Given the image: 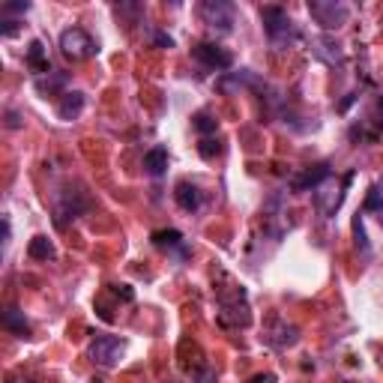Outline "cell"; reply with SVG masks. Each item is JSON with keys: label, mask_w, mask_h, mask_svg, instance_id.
Masks as SVG:
<instances>
[{"label": "cell", "mask_w": 383, "mask_h": 383, "mask_svg": "<svg viewBox=\"0 0 383 383\" xmlns=\"http://www.w3.org/2000/svg\"><path fill=\"white\" fill-rule=\"evenodd\" d=\"M260 21H264L267 39H270L273 48H279V51H284V48L299 42L297 24L291 21V15L284 12L282 6H264V10H260Z\"/></svg>", "instance_id": "obj_1"}, {"label": "cell", "mask_w": 383, "mask_h": 383, "mask_svg": "<svg viewBox=\"0 0 383 383\" xmlns=\"http://www.w3.org/2000/svg\"><path fill=\"white\" fill-rule=\"evenodd\" d=\"M60 51L72 60H87V57L96 54V42L84 27H66L60 34Z\"/></svg>", "instance_id": "obj_2"}, {"label": "cell", "mask_w": 383, "mask_h": 383, "mask_svg": "<svg viewBox=\"0 0 383 383\" xmlns=\"http://www.w3.org/2000/svg\"><path fill=\"white\" fill-rule=\"evenodd\" d=\"M308 12L323 30H336L350 18V6L336 3V0H314V3H308Z\"/></svg>", "instance_id": "obj_3"}, {"label": "cell", "mask_w": 383, "mask_h": 383, "mask_svg": "<svg viewBox=\"0 0 383 383\" xmlns=\"http://www.w3.org/2000/svg\"><path fill=\"white\" fill-rule=\"evenodd\" d=\"M123 354H126V345L114 336H99L90 345V360L96 365H102V369H114V365L123 360Z\"/></svg>", "instance_id": "obj_4"}, {"label": "cell", "mask_w": 383, "mask_h": 383, "mask_svg": "<svg viewBox=\"0 0 383 383\" xmlns=\"http://www.w3.org/2000/svg\"><path fill=\"white\" fill-rule=\"evenodd\" d=\"M192 57L213 72H225V69H231V63H234L231 51H225L222 45H213V42H198L192 48Z\"/></svg>", "instance_id": "obj_5"}, {"label": "cell", "mask_w": 383, "mask_h": 383, "mask_svg": "<svg viewBox=\"0 0 383 383\" xmlns=\"http://www.w3.org/2000/svg\"><path fill=\"white\" fill-rule=\"evenodd\" d=\"M201 18L213 30L227 34V30L234 27V6L225 3V0H207V3H201Z\"/></svg>", "instance_id": "obj_6"}, {"label": "cell", "mask_w": 383, "mask_h": 383, "mask_svg": "<svg viewBox=\"0 0 383 383\" xmlns=\"http://www.w3.org/2000/svg\"><path fill=\"white\" fill-rule=\"evenodd\" d=\"M177 203H180V210H186V213H198V210L203 207V195L201 189L195 183L189 180H183V183H177Z\"/></svg>", "instance_id": "obj_7"}, {"label": "cell", "mask_w": 383, "mask_h": 383, "mask_svg": "<svg viewBox=\"0 0 383 383\" xmlns=\"http://www.w3.org/2000/svg\"><path fill=\"white\" fill-rule=\"evenodd\" d=\"M323 180H330V165H314V168H306L303 174L293 180V192H308V189H317Z\"/></svg>", "instance_id": "obj_8"}, {"label": "cell", "mask_w": 383, "mask_h": 383, "mask_svg": "<svg viewBox=\"0 0 383 383\" xmlns=\"http://www.w3.org/2000/svg\"><path fill=\"white\" fill-rule=\"evenodd\" d=\"M314 54L321 57L323 63H330V66H341V63H345V51H341V45L332 36L314 39Z\"/></svg>", "instance_id": "obj_9"}, {"label": "cell", "mask_w": 383, "mask_h": 383, "mask_svg": "<svg viewBox=\"0 0 383 383\" xmlns=\"http://www.w3.org/2000/svg\"><path fill=\"white\" fill-rule=\"evenodd\" d=\"M84 93H78V90H72V93H63V99L60 105H57V117L60 120H75L81 111H84Z\"/></svg>", "instance_id": "obj_10"}, {"label": "cell", "mask_w": 383, "mask_h": 383, "mask_svg": "<svg viewBox=\"0 0 383 383\" xmlns=\"http://www.w3.org/2000/svg\"><path fill=\"white\" fill-rule=\"evenodd\" d=\"M144 171L150 177H162L168 171V150L165 147H153L144 153Z\"/></svg>", "instance_id": "obj_11"}, {"label": "cell", "mask_w": 383, "mask_h": 383, "mask_svg": "<svg viewBox=\"0 0 383 383\" xmlns=\"http://www.w3.org/2000/svg\"><path fill=\"white\" fill-rule=\"evenodd\" d=\"M24 60H27V66L34 69L36 75H45V72L51 69V63H48V51H45V45L39 42V39H34V42H30L27 57H24Z\"/></svg>", "instance_id": "obj_12"}, {"label": "cell", "mask_w": 383, "mask_h": 383, "mask_svg": "<svg viewBox=\"0 0 383 383\" xmlns=\"http://www.w3.org/2000/svg\"><path fill=\"white\" fill-rule=\"evenodd\" d=\"M0 321H3V330L15 332V336H30V323H27V317H24V312H18V308H6Z\"/></svg>", "instance_id": "obj_13"}, {"label": "cell", "mask_w": 383, "mask_h": 383, "mask_svg": "<svg viewBox=\"0 0 383 383\" xmlns=\"http://www.w3.org/2000/svg\"><path fill=\"white\" fill-rule=\"evenodd\" d=\"M27 255L34 258V260H54L57 258V249H54V243L48 240V237H34L30 240V246H27Z\"/></svg>", "instance_id": "obj_14"}, {"label": "cell", "mask_w": 383, "mask_h": 383, "mask_svg": "<svg viewBox=\"0 0 383 383\" xmlns=\"http://www.w3.org/2000/svg\"><path fill=\"white\" fill-rule=\"evenodd\" d=\"M60 87H66V72H48V75L36 81L39 93H54V90H60Z\"/></svg>", "instance_id": "obj_15"}, {"label": "cell", "mask_w": 383, "mask_h": 383, "mask_svg": "<svg viewBox=\"0 0 383 383\" xmlns=\"http://www.w3.org/2000/svg\"><path fill=\"white\" fill-rule=\"evenodd\" d=\"M192 126H195V132H198V135H216L219 120L210 111H198V114H195V120H192Z\"/></svg>", "instance_id": "obj_16"}, {"label": "cell", "mask_w": 383, "mask_h": 383, "mask_svg": "<svg viewBox=\"0 0 383 383\" xmlns=\"http://www.w3.org/2000/svg\"><path fill=\"white\" fill-rule=\"evenodd\" d=\"M153 243H156L159 249H177V246H183V234L174 231V227H168V231H156L153 234Z\"/></svg>", "instance_id": "obj_17"}, {"label": "cell", "mask_w": 383, "mask_h": 383, "mask_svg": "<svg viewBox=\"0 0 383 383\" xmlns=\"http://www.w3.org/2000/svg\"><path fill=\"white\" fill-rule=\"evenodd\" d=\"M354 237H356V249L362 251L365 258L371 255V246H369V237H365V225H362V216L354 219Z\"/></svg>", "instance_id": "obj_18"}, {"label": "cell", "mask_w": 383, "mask_h": 383, "mask_svg": "<svg viewBox=\"0 0 383 383\" xmlns=\"http://www.w3.org/2000/svg\"><path fill=\"white\" fill-rule=\"evenodd\" d=\"M365 210H374V213H380V222H383V192H380V186H371V189H369Z\"/></svg>", "instance_id": "obj_19"}, {"label": "cell", "mask_w": 383, "mask_h": 383, "mask_svg": "<svg viewBox=\"0 0 383 383\" xmlns=\"http://www.w3.org/2000/svg\"><path fill=\"white\" fill-rule=\"evenodd\" d=\"M198 150H201L203 159H213V156H219V153H222V147H219V141H210V138H203Z\"/></svg>", "instance_id": "obj_20"}, {"label": "cell", "mask_w": 383, "mask_h": 383, "mask_svg": "<svg viewBox=\"0 0 383 383\" xmlns=\"http://www.w3.org/2000/svg\"><path fill=\"white\" fill-rule=\"evenodd\" d=\"M30 10V3H24V0H18V3H3V10H0V12H3V18H6V15H24V12H27Z\"/></svg>", "instance_id": "obj_21"}, {"label": "cell", "mask_w": 383, "mask_h": 383, "mask_svg": "<svg viewBox=\"0 0 383 383\" xmlns=\"http://www.w3.org/2000/svg\"><path fill=\"white\" fill-rule=\"evenodd\" d=\"M114 293H117L123 303H132V299H135V291L129 288V284H117V288H114Z\"/></svg>", "instance_id": "obj_22"}, {"label": "cell", "mask_w": 383, "mask_h": 383, "mask_svg": "<svg viewBox=\"0 0 383 383\" xmlns=\"http://www.w3.org/2000/svg\"><path fill=\"white\" fill-rule=\"evenodd\" d=\"M15 30H18V21L3 18V27H0V34H3V36H15Z\"/></svg>", "instance_id": "obj_23"}, {"label": "cell", "mask_w": 383, "mask_h": 383, "mask_svg": "<svg viewBox=\"0 0 383 383\" xmlns=\"http://www.w3.org/2000/svg\"><path fill=\"white\" fill-rule=\"evenodd\" d=\"M153 42L162 45V48H171V45H174V39H171L168 34H156V36H153Z\"/></svg>", "instance_id": "obj_24"}, {"label": "cell", "mask_w": 383, "mask_h": 383, "mask_svg": "<svg viewBox=\"0 0 383 383\" xmlns=\"http://www.w3.org/2000/svg\"><path fill=\"white\" fill-rule=\"evenodd\" d=\"M6 117H10V120H6V126H10V129H18L21 126V120H18V114H15V111H10Z\"/></svg>", "instance_id": "obj_25"}, {"label": "cell", "mask_w": 383, "mask_h": 383, "mask_svg": "<svg viewBox=\"0 0 383 383\" xmlns=\"http://www.w3.org/2000/svg\"><path fill=\"white\" fill-rule=\"evenodd\" d=\"M213 380H216V374H213V371L207 369V371H201V378L195 380V383H213Z\"/></svg>", "instance_id": "obj_26"}, {"label": "cell", "mask_w": 383, "mask_h": 383, "mask_svg": "<svg viewBox=\"0 0 383 383\" xmlns=\"http://www.w3.org/2000/svg\"><path fill=\"white\" fill-rule=\"evenodd\" d=\"M251 383H273V374H264V378H255Z\"/></svg>", "instance_id": "obj_27"}]
</instances>
